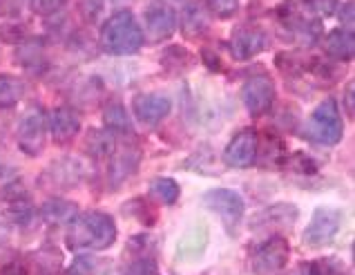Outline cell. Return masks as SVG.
I'll use <instances>...</instances> for the list:
<instances>
[{"instance_id":"cell-1","label":"cell","mask_w":355,"mask_h":275,"mask_svg":"<svg viewBox=\"0 0 355 275\" xmlns=\"http://www.w3.org/2000/svg\"><path fill=\"white\" fill-rule=\"evenodd\" d=\"M119 238L116 224L107 212L87 210L76 215L67 228V247L72 251H105Z\"/></svg>"},{"instance_id":"cell-2","label":"cell","mask_w":355,"mask_h":275,"mask_svg":"<svg viewBox=\"0 0 355 275\" xmlns=\"http://www.w3.org/2000/svg\"><path fill=\"white\" fill-rule=\"evenodd\" d=\"M98 43L105 54L112 56L137 54L141 45H144V29L137 23L135 14L128 12V9H121V12L110 16L105 25L101 27Z\"/></svg>"},{"instance_id":"cell-3","label":"cell","mask_w":355,"mask_h":275,"mask_svg":"<svg viewBox=\"0 0 355 275\" xmlns=\"http://www.w3.org/2000/svg\"><path fill=\"white\" fill-rule=\"evenodd\" d=\"M302 137L318 146H336L344 137V121L336 99H324L322 103L311 112L306 124L302 128Z\"/></svg>"},{"instance_id":"cell-4","label":"cell","mask_w":355,"mask_h":275,"mask_svg":"<svg viewBox=\"0 0 355 275\" xmlns=\"http://www.w3.org/2000/svg\"><path fill=\"white\" fill-rule=\"evenodd\" d=\"M18 148L27 157H38L47 144V115L40 106H29L16 128Z\"/></svg>"},{"instance_id":"cell-5","label":"cell","mask_w":355,"mask_h":275,"mask_svg":"<svg viewBox=\"0 0 355 275\" xmlns=\"http://www.w3.org/2000/svg\"><path fill=\"white\" fill-rule=\"evenodd\" d=\"M85 175H87V166L83 159L60 157L45 168L38 181L45 190H72L78 183H83Z\"/></svg>"},{"instance_id":"cell-6","label":"cell","mask_w":355,"mask_h":275,"mask_svg":"<svg viewBox=\"0 0 355 275\" xmlns=\"http://www.w3.org/2000/svg\"><path fill=\"white\" fill-rule=\"evenodd\" d=\"M342 222H344V212L340 208H333V206H318L313 210L311 222L306 231H304V244L311 249H320V247H327L342 228Z\"/></svg>"},{"instance_id":"cell-7","label":"cell","mask_w":355,"mask_h":275,"mask_svg":"<svg viewBox=\"0 0 355 275\" xmlns=\"http://www.w3.org/2000/svg\"><path fill=\"white\" fill-rule=\"evenodd\" d=\"M291 258V244L286 238L275 235L257 247V251L250 258V269L255 275H275L286 267Z\"/></svg>"},{"instance_id":"cell-8","label":"cell","mask_w":355,"mask_h":275,"mask_svg":"<svg viewBox=\"0 0 355 275\" xmlns=\"http://www.w3.org/2000/svg\"><path fill=\"white\" fill-rule=\"evenodd\" d=\"M241 101L250 117H263L275 101V83L263 74L250 76L241 88Z\"/></svg>"},{"instance_id":"cell-9","label":"cell","mask_w":355,"mask_h":275,"mask_svg":"<svg viewBox=\"0 0 355 275\" xmlns=\"http://www.w3.org/2000/svg\"><path fill=\"white\" fill-rule=\"evenodd\" d=\"M257 155H259L257 130L246 128L230 139V144L224 150V164L228 168H248L255 164Z\"/></svg>"},{"instance_id":"cell-10","label":"cell","mask_w":355,"mask_h":275,"mask_svg":"<svg viewBox=\"0 0 355 275\" xmlns=\"http://www.w3.org/2000/svg\"><path fill=\"white\" fill-rule=\"evenodd\" d=\"M204 206L219 212L228 228L237 226V224L241 222V217H243V210H246V203H243L241 195H237V192L230 190V188H212V190H208L204 195Z\"/></svg>"},{"instance_id":"cell-11","label":"cell","mask_w":355,"mask_h":275,"mask_svg":"<svg viewBox=\"0 0 355 275\" xmlns=\"http://www.w3.org/2000/svg\"><path fill=\"white\" fill-rule=\"evenodd\" d=\"M47 132L58 146H67L76 139L80 132V117L74 108L69 106H58L49 110L47 115Z\"/></svg>"},{"instance_id":"cell-12","label":"cell","mask_w":355,"mask_h":275,"mask_svg":"<svg viewBox=\"0 0 355 275\" xmlns=\"http://www.w3.org/2000/svg\"><path fill=\"white\" fill-rule=\"evenodd\" d=\"M172 110V101L164 94H137L132 99V112L135 117L146 126H157L159 121H164Z\"/></svg>"},{"instance_id":"cell-13","label":"cell","mask_w":355,"mask_h":275,"mask_svg":"<svg viewBox=\"0 0 355 275\" xmlns=\"http://www.w3.org/2000/svg\"><path fill=\"white\" fill-rule=\"evenodd\" d=\"M268 38L257 27H239L230 36V54L237 60H250L266 49Z\"/></svg>"},{"instance_id":"cell-14","label":"cell","mask_w":355,"mask_h":275,"mask_svg":"<svg viewBox=\"0 0 355 275\" xmlns=\"http://www.w3.org/2000/svg\"><path fill=\"white\" fill-rule=\"evenodd\" d=\"M177 29V14L175 9L155 5L146 12V36L152 43H161V40L170 38Z\"/></svg>"},{"instance_id":"cell-15","label":"cell","mask_w":355,"mask_h":275,"mask_svg":"<svg viewBox=\"0 0 355 275\" xmlns=\"http://www.w3.org/2000/svg\"><path fill=\"white\" fill-rule=\"evenodd\" d=\"M177 25L188 38H201L210 32V12L206 3H188L181 9Z\"/></svg>"},{"instance_id":"cell-16","label":"cell","mask_w":355,"mask_h":275,"mask_svg":"<svg viewBox=\"0 0 355 275\" xmlns=\"http://www.w3.org/2000/svg\"><path fill=\"white\" fill-rule=\"evenodd\" d=\"M300 217L295 203H272V206L257 212L250 222V228H270V226H293Z\"/></svg>"},{"instance_id":"cell-17","label":"cell","mask_w":355,"mask_h":275,"mask_svg":"<svg viewBox=\"0 0 355 275\" xmlns=\"http://www.w3.org/2000/svg\"><path fill=\"white\" fill-rule=\"evenodd\" d=\"M16 60L27 72L38 74L47 65V52L43 38H23L16 47Z\"/></svg>"},{"instance_id":"cell-18","label":"cell","mask_w":355,"mask_h":275,"mask_svg":"<svg viewBox=\"0 0 355 275\" xmlns=\"http://www.w3.org/2000/svg\"><path fill=\"white\" fill-rule=\"evenodd\" d=\"M324 52H327L333 60H340V63H349L355 56V36L353 29H333L324 38Z\"/></svg>"},{"instance_id":"cell-19","label":"cell","mask_w":355,"mask_h":275,"mask_svg":"<svg viewBox=\"0 0 355 275\" xmlns=\"http://www.w3.org/2000/svg\"><path fill=\"white\" fill-rule=\"evenodd\" d=\"M141 155L139 150H119L112 155V161H110V181L112 186H121L128 177L135 175V170L139 168Z\"/></svg>"},{"instance_id":"cell-20","label":"cell","mask_w":355,"mask_h":275,"mask_svg":"<svg viewBox=\"0 0 355 275\" xmlns=\"http://www.w3.org/2000/svg\"><path fill=\"white\" fill-rule=\"evenodd\" d=\"M206 247H208V228L204 226V224H197V226H192L186 235L179 240L177 258L186 260V262L195 260L206 251Z\"/></svg>"},{"instance_id":"cell-21","label":"cell","mask_w":355,"mask_h":275,"mask_svg":"<svg viewBox=\"0 0 355 275\" xmlns=\"http://www.w3.org/2000/svg\"><path fill=\"white\" fill-rule=\"evenodd\" d=\"M40 219L45 224H52V226H60V224H69L76 215H78V208L74 201H67V199H49L40 206Z\"/></svg>"},{"instance_id":"cell-22","label":"cell","mask_w":355,"mask_h":275,"mask_svg":"<svg viewBox=\"0 0 355 275\" xmlns=\"http://www.w3.org/2000/svg\"><path fill=\"white\" fill-rule=\"evenodd\" d=\"M83 148L89 157L94 159H107L116 152V139L114 132L110 130H89L85 135Z\"/></svg>"},{"instance_id":"cell-23","label":"cell","mask_w":355,"mask_h":275,"mask_svg":"<svg viewBox=\"0 0 355 275\" xmlns=\"http://www.w3.org/2000/svg\"><path fill=\"white\" fill-rule=\"evenodd\" d=\"M34 264V275H58L60 267H63V256L54 247H45L36 251L32 256Z\"/></svg>"},{"instance_id":"cell-24","label":"cell","mask_w":355,"mask_h":275,"mask_svg":"<svg viewBox=\"0 0 355 275\" xmlns=\"http://www.w3.org/2000/svg\"><path fill=\"white\" fill-rule=\"evenodd\" d=\"M25 85L23 81L14 74H0V110L14 108L23 99Z\"/></svg>"},{"instance_id":"cell-25","label":"cell","mask_w":355,"mask_h":275,"mask_svg":"<svg viewBox=\"0 0 355 275\" xmlns=\"http://www.w3.org/2000/svg\"><path fill=\"white\" fill-rule=\"evenodd\" d=\"M150 192L161 203H166V206H172V203L179 201L181 188H179V183L175 179H170V177H157L155 181L150 183Z\"/></svg>"},{"instance_id":"cell-26","label":"cell","mask_w":355,"mask_h":275,"mask_svg":"<svg viewBox=\"0 0 355 275\" xmlns=\"http://www.w3.org/2000/svg\"><path fill=\"white\" fill-rule=\"evenodd\" d=\"M344 262L340 258H320L315 262L304 264L300 269V275H344Z\"/></svg>"},{"instance_id":"cell-27","label":"cell","mask_w":355,"mask_h":275,"mask_svg":"<svg viewBox=\"0 0 355 275\" xmlns=\"http://www.w3.org/2000/svg\"><path fill=\"white\" fill-rule=\"evenodd\" d=\"M103 124L110 132H132L128 110L121 103H110L103 112Z\"/></svg>"},{"instance_id":"cell-28","label":"cell","mask_w":355,"mask_h":275,"mask_svg":"<svg viewBox=\"0 0 355 275\" xmlns=\"http://www.w3.org/2000/svg\"><path fill=\"white\" fill-rule=\"evenodd\" d=\"M192 56L181 47H168L164 54H161V65L166 69H172V72H181V69L190 67Z\"/></svg>"},{"instance_id":"cell-29","label":"cell","mask_w":355,"mask_h":275,"mask_svg":"<svg viewBox=\"0 0 355 275\" xmlns=\"http://www.w3.org/2000/svg\"><path fill=\"white\" fill-rule=\"evenodd\" d=\"M206 7L217 18H232L239 9V0H206Z\"/></svg>"},{"instance_id":"cell-30","label":"cell","mask_w":355,"mask_h":275,"mask_svg":"<svg viewBox=\"0 0 355 275\" xmlns=\"http://www.w3.org/2000/svg\"><path fill=\"white\" fill-rule=\"evenodd\" d=\"M286 166L293 168L295 172H302V175H313V172L318 170V164L306 155V152H295V155L286 157Z\"/></svg>"},{"instance_id":"cell-31","label":"cell","mask_w":355,"mask_h":275,"mask_svg":"<svg viewBox=\"0 0 355 275\" xmlns=\"http://www.w3.org/2000/svg\"><path fill=\"white\" fill-rule=\"evenodd\" d=\"M98 269V262L89 256H80L76 258L72 264H69V269L65 271V275H94Z\"/></svg>"},{"instance_id":"cell-32","label":"cell","mask_w":355,"mask_h":275,"mask_svg":"<svg viewBox=\"0 0 355 275\" xmlns=\"http://www.w3.org/2000/svg\"><path fill=\"white\" fill-rule=\"evenodd\" d=\"M67 5V0H29V7L38 16H52Z\"/></svg>"},{"instance_id":"cell-33","label":"cell","mask_w":355,"mask_h":275,"mask_svg":"<svg viewBox=\"0 0 355 275\" xmlns=\"http://www.w3.org/2000/svg\"><path fill=\"white\" fill-rule=\"evenodd\" d=\"M125 212H130V215H137L141 222L144 224H150L157 219V215L155 212H150V208H148V203H146V199H132L130 203H125Z\"/></svg>"},{"instance_id":"cell-34","label":"cell","mask_w":355,"mask_h":275,"mask_svg":"<svg viewBox=\"0 0 355 275\" xmlns=\"http://www.w3.org/2000/svg\"><path fill=\"white\" fill-rule=\"evenodd\" d=\"M121 275H159V269L155 260H148V258H141L137 262H132L130 267L121 273Z\"/></svg>"},{"instance_id":"cell-35","label":"cell","mask_w":355,"mask_h":275,"mask_svg":"<svg viewBox=\"0 0 355 275\" xmlns=\"http://www.w3.org/2000/svg\"><path fill=\"white\" fill-rule=\"evenodd\" d=\"M304 7L318 16H331L338 9V0H304Z\"/></svg>"},{"instance_id":"cell-36","label":"cell","mask_w":355,"mask_h":275,"mask_svg":"<svg viewBox=\"0 0 355 275\" xmlns=\"http://www.w3.org/2000/svg\"><path fill=\"white\" fill-rule=\"evenodd\" d=\"M101 9H103V0H78V12L87 23H94Z\"/></svg>"},{"instance_id":"cell-37","label":"cell","mask_w":355,"mask_h":275,"mask_svg":"<svg viewBox=\"0 0 355 275\" xmlns=\"http://www.w3.org/2000/svg\"><path fill=\"white\" fill-rule=\"evenodd\" d=\"M0 38L5 40V43H14V45H18L20 40L25 38V29H23V25H5L3 29H0Z\"/></svg>"},{"instance_id":"cell-38","label":"cell","mask_w":355,"mask_h":275,"mask_svg":"<svg viewBox=\"0 0 355 275\" xmlns=\"http://www.w3.org/2000/svg\"><path fill=\"white\" fill-rule=\"evenodd\" d=\"M0 275H29V269L20 258H14L0 267Z\"/></svg>"},{"instance_id":"cell-39","label":"cell","mask_w":355,"mask_h":275,"mask_svg":"<svg viewBox=\"0 0 355 275\" xmlns=\"http://www.w3.org/2000/svg\"><path fill=\"white\" fill-rule=\"evenodd\" d=\"M340 23H342L344 29L353 27V0H349V3H344L340 7Z\"/></svg>"},{"instance_id":"cell-40","label":"cell","mask_w":355,"mask_h":275,"mask_svg":"<svg viewBox=\"0 0 355 275\" xmlns=\"http://www.w3.org/2000/svg\"><path fill=\"white\" fill-rule=\"evenodd\" d=\"M344 106H347V115L353 119L355 115V97H353V83L347 85V90H344Z\"/></svg>"},{"instance_id":"cell-41","label":"cell","mask_w":355,"mask_h":275,"mask_svg":"<svg viewBox=\"0 0 355 275\" xmlns=\"http://www.w3.org/2000/svg\"><path fill=\"white\" fill-rule=\"evenodd\" d=\"M201 58H204V63H206L210 69H215V72H219V69H221V60H219V56H212L210 49H204V52H201Z\"/></svg>"}]
</instances>
